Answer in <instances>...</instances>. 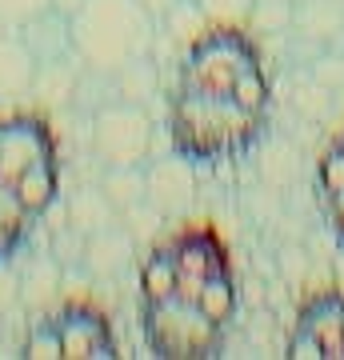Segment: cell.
Listing matches in <instances>:
<instances>
[{
	"label": "cell",
	"mask_w": 344,
	"mask_h": 360,
	"mask_svg": "<svg viewBox=\"0 0 344 360\" xmlns=\"http://www.w3.org/2000/svg\"><path fill=\"white\" fill-rule=\"evenodd\" d=\"M72 20V52L80 68L113 77L156 44V20L136 0H84Z\"/></svg>",
	"instance_id": "cell-2"
},
{
	"label": "cell",
	"mask_w": 344,
	"mask_h": 360,
	"mask_svg": "<svg viewBox=\"0 0 344 360\" xmlns=\"http://www.w3.org/2000/svg\"><path fill=\"white\" fill-rule=\"evenodd\" d=\"M196 304H200L208 316H217L220 324L229 321L232 312H236V284H232L229 272H224V276H208L200 296H196Z\"/></svg>",
	"instance_id": "cell-23"
},
{
	"label": "cell",
	"mask_w": 344,
	"mask_h": 360,
	"mask_svg": "<svg viewBox=\"0 0 344 360\" xmlns=\"http://www.w3.org/2000/svg\"><path fill=\"white\" fill-rule=\"evenodd\" d=\"M25 356L32 360H60L64 356V340H60V324L56 321H37L32 333L25 340Z\"/></svg>",
	"instance_id": "cell-26"
},
{
	"label": "cell",
	"mask_w": 344,
	"mask_h": 360,
	"mask_svg": "<svg viewBox=\"0 0 344 360\" xmlns=\"http://www.w3.org/2000/svg\"><path fill=\"white\" fill-rule=\"evenodd\" d=\"M92 153L104 168H132L153 156V116L144 104L108 101L92 112Z\"/></svg>",
	"instance_id": "cell-5"
},
{
	"label": "cell",
	"mask_w": 344,
	"mask_h": 360,
	"mask_svg": "<svg viewBox=\"0 0 344 360\" xmlns=\"http://www.w3.org/2000/svg\"><path fill=\"white\" fill-rule=\"evenodd\" d=\"M293 32L332 44L344 37V0H293Z\"/></svg>",
	"instance_id": "cell-12"
},
{
	"label": "cell",
	"mask_w": 344,
	"mask_h": 360,
	"mask_svg": "<svg viewBox=\"0 0 344 360\" xmlns=\"http://www.w3.org/2000/svg\"><path fill=\"white\" fill-rule=\"evenodd\" d=\"M32 220L37 217L20 205V196L13 193V184L0 180V257H13L16 248L25 245Z\"/></svg>",
	"instance_id": "cell-19"
},
{
	"label": "cell",
	"mask_w": 344,
	"mask_h": 360,
	"mask_svg": "<svg viewBox=\"0 0 344 360\" xmlns=\"http://www.w3.org/2000/svg\"><path fill=\"white\" fill-rule=\"evenodd\" d=\"M104 224H113V200L104 193H96V188L77 193V200H72V229L96 232V229H104Z\"/></svg>",
	"instance_id": "cell-22"
},
{
	"label": "cell",
	"mask_w": 344,
	"mask_h": 360,
	"mask_svg": "<svg viewBox=\"0 0 344 360\" xmlns=\"http://www.w3.org/2000/svg\"><path fill=\"white\" fill-rule=\"evenodd\" d=\"M84 264H89L96 276H116L132 264V236L116 224H104L89 236L84 245Z\"/></svg>",
	"instance_id": "cell-14"
},
{
	"label": "cell",
	"mask_w": 344,
	"mask_h": 360,
	"mask_svg": "<svg viewBox=\"0 0 344 360\" xmlns=\"http://www.w3.org/2000/svg\"><path fill=\"white\" fill-rule=\"evenodd\" d=\"M32 77H37V60H32V52L25 49L20 32L8 28V32L0 37V101L28 96Z\"/></svg>",
	"instance_id": "cell-13"
},
{
	"label": "cell",
	"mask_w": 344,
	"mask_h": 360,
	"mask_svg": "<svg viewBox=\"0 0 344 360\" xmlns=\"http://www.w3.org/2000/svg\"><path fill=\"white\" fill-rule=\"evenodd\" d=\"M256 65H260V52H256L248 28L244 25H208L200 37L184 49V60H180V89L232 92L236 80Z\"/></svg>",
	"instance_id": "cell-3"
},
{
	"label": "cell",
	"mask_w": 344,
	"mask_h": 360,
	"mask_svg": "<svg viewBox=\"0 0 344 360\" xmlns=\"http://www.w3.org/2000/svg\"><path fill=\"white\" fill-rule=\"evenodd\" d=\"M113 92L120 101H132V104H148L153 96H160V65L148 56H136L128 60L125 68L113 72Z\"/></svg>",
	"instance_id": "cell-17"
},
{
	"label": "cell",
	"mask_w": 344,
	"mask_h": 360,
	"mask_svg": "<svg viewBox=\"0 0 344 360\" xmlns=\"http://www.w3.org/2000/svg\"><path fill=\"white\" fill-rule=\"evenodd\" d=\"M13 193L20 196V205L32 212V217H44L52 205H56V193H60V172H56V156L49 160H37L32 168H25L16 176Z\"/></svg>",
	"instance_id": "cell-16"
},
{
	"label": "cell",
	"mask_w": 344,
	"mask_h": 360,
	"mask_svg": "<svg viewBox=\"0 0 344 360\" xmlns=\"http://www.w3.org/2000/svg\"><path fill=\"white\" fill-rule=\"evenodd\" d=\"M77 84H80V60L77 56L44 60V65H37V77H32L28 96L40 101L44 108H64V104L77 101Z\"/></svg>",
	"instance_id": "cell-11"
},
{
	"label": "cell",
	"mask_w": 344,
	"mask_h": 360,
	"mask_svg": "<svg viewBox=\"0 0 344 360\" xmlns=\"http://www.w3.org/2000/svg\"><path fill=\"white\" fill-rule=\"evenodd\" d=\"M248 32H293V0H253Z\"/></svg>",
	"instance_id": "cell-24"
},
{
	"label": "cell",
	"mask_w": 344,
	"mask_h": 360,
	"mask_svg": "<svg viewBox=\"0 0 344 360\" xmlns=\"http://www.w3.org/2000/svg\"><path fill=\"white\" fill-rule=\"evenodd\" d=\"M288 356H296V360H320V356H324V345H320L308 328H296L293 340H288Z\"/></svg>",
	"instance_id": "cell-31"
},
{
	"label": "cell",
	"mask_w": 344,
	"mask_h": 360,
	"mask_svg": "<svg viewBox=\"0 0 344 360\" xmlns=\"http://www.w3.org/2000/svg\"><path fill=\"white\" fill-rule=\"evenodd\" d=\"M340 148H344V141H340Z\"/></svg>",
	"instance_id": "cell-36"
},
{
	"label": "cell",
	"mask_w": 344,
	"mask_h": 360,
	"mask_svg": "<svg viewBox=\"0 0 344 360\" xmlns=\"http://www.w3.org/2000/svg\"><path fill=\"white\" fill-rule=\"evenodd\" d=\"M172 288H177V264L168 257V248H160L141 264V292L144 300H160V296H172Z\"/></svg>",
	"instance_id": "cell-20"
},
{
	"label": "cell",
	"mask_w": 344,
	"mask_h": 360,
	"mask_svg": "<svg viewBox=\"0 0 344 360\" xmlns=\"http://www.w3.org/2000/svg\"><path fill=\"white\" fill-rule=\"evenodd\" d=\"M200 8L212 25H248L253 0H200Z\"/></svg>",
	"instance_id": "cell-28"
},
{
	"label": "cell",
	"mask_w": 344,
	"mask_h": 360,
	"mask_svg": "<svg viewBox=\"0 0 344 360\" xmlns=\"http://www.w3.org/2000/svg\"><path fill=\"white\" fill-rule=\"evenodd\" d=\"M232 96H236V101L248 108V112H260V116H265V112H268V101H272V84H268V77H265V65L248 68V72L236 80Z\"/></svg>",
	"instance_id": "cell-25"
},
{
	"label": "cell",
	"mask_w": 344,
	"mask_h": 360,
	"mask_svg": "<svg viewBox=\"0 0 344 360\" xmlns=\"http://www.w3.org/2000/svg\"><path fill=\"white\" fill-rule=\"evenodd\" d=\"M168 257L177 264V276H224L229 272V257L212 232H184L168 245Z\"/></svg>",
	"instance_id": "cell-10"
},
{
	"label": "cell",
	"mask_w": 344,
	"mask_h": 360,
	"mask_svg": "<svg viewBox=\"0 0 344 360\" xmlns=\"http://www.w3.org/2000/svg\"><path fill=\"white\" fill-rule=\"evenodd\" d=\"M136 4H141L144 13L153 16V20H160V16H165L168 8H172V4H177V0H136Z\"/></svg>",
	"instance_id": "cell-33"
},
{
	"label": "cell",
	"mask_w": 344,
	"mask_h": 360,
	"mask_svg": "<svg viewBox=\"0 0 344 360\" xmlns=\"http://www.w3.org/2000/svg\"><path fill=\"white\" fill-rule=\"evenodd\" d=\"M20 40H25V49L32 52V60L44 65V60H64V56H77L72 52V20L56 8H44L37 13L32 20L16 28Z\"/></svg>",
	"instance_id": "cell-9"
},
{
	"label": "cell",
	"mask_w": 344,
	"mask_h": 360,
	"mask_svg": "<svg viewBox=\"0 0 344 360\" xmlns=\"http://www.w3.org/2000/svg\"><path fill=\"white\" fill-rule=\"evenodd\" d=\"M60 340H64V356L68 360H96V356H113V333L108 321L92 309H68L60 316Z\"/></svg>",
	"instance_id": "cell-8"
},
{
	"label": "cell",
	"mask_w": 344,
	"mask_h": 360,
	"mask_svg": "<svg viewBox=\"0 0 344 360\" xmlns=\"http://www.w3.org/2000/svg\"><path fill=\"white\" fill-rule=\"evenodd\" d=\"M317 180H320V193L332 196V193H344V148H329L320 156V168H317Z\"/></svg>",
	"instance_id": "cell-29"
},
{
	"label": "cell",
	"mask_w": 344,
	"mask_h": 360,
	"mask_svg": "<svg viewBox=\"0 0 344 360\" xmlns=\"http://www.w3.org/2000/svg\"><path fill=\"white\" fill-rule=\"evenodd\" d=\"M141 328L156 356H212L224 324L208 316L196 300L172 292L160 300H144Z\"/></svg>",
	"instance_id": "cell-4"
},
{
	"label": "cell",
	"mask_w": 344,
	"mask_h": 360,
	"mask_svg": "<svg viewBox=\"0 0 344 360\" xmlns=\"http://www.w3.org/2000/svg\"><path fill=\"white\" fill-rule=\"evenodd\" d=\"M52 153V132L37 116H13L0 120V180L16 184V176L32 168L37 160H49Z\"/></svg>",
	"instance_id": "cell-6"
},
{
	"label": "cell",
	"mask_w": 344,
	"mask_h": 360,
	"mask_svg": "<svg viewBox=\"0 0 344 360\" xmlns=\"http://www.w3.org/2000/svg\"><path fill=\"white\" fill-rule=\"evenodd\" d=\"M4 32H8V20H4V16H0V37H4Z\"/></svg>",
	"instance_id": "cell-35"
},
{
	"label": "cell",
	"mask_w": 344,
	"mask_h": 360,
	"mask_svg": "<svg viewBox=\"0 0 344 360\" xmlns=\"http://www.w3.org/2000/svg\"><path fill=\"white\" fill-rule=\"evenodd\" d=\"M208 25H212V20L204 16L200 0H177V4H172V8L160 16V20H156V32H160L168 44H180V49H189V44L200 37Z\"/></svg>",
	"instance_id": "cell-18"
},
{
	"label": "cell",
	"mask_w": 344,
	"mask_h": 360,
	"mask_svg": "<svg viewBox=\"0 0 344 360\" xmlns=\"http://www.w3.org/2000/svg\"><path fill=\"white\" fill-rule=\"evenodd\" d=\"M104 196L113 200V208L141 205V200H144V172H141V165L108 168V176H104Z\"/></svg>",
	"instance_id": "cell-21"
},
{
	"label": "cell",
	"mask_w": 344,
	"mask_h": 360,
	"mask_svg": "<svg viewBox=\"0 0 344 360\" xmlns=\"http://www.w3.org/2000/svg\"><path fill=\"white\" fill-rule=\"evenodd\" d=\"M296 328H308V333L317 336L320 345H324V356H344V300L340 296H320V300H312L300 312Z\"/></svg>",
	"instance_id": "cell-15"
},
{
	"label": "cell",
	"mask_w": 344,
	"mask_h": 360,
	"mask_svg": "<svg viewBox=\"0 0 344 360\" xmlns=\"http://www.w3.org/2000/svg\"><path fill=\"white\" fill-rule=\"evenodd\" d=\"M84 4V0H49V8H56V13H64V16H72Z\"/></svg>",
	"instance_id": "cell-34"
},
{
	"label": "cell",
	"mask_w": 344,
	"mask_h": 360,
	"mask_svg": "<svg viewBox=\"0 0 344 360\" xmlns=\"http://www.w3.org/2000/svg\"><path fill=\"white\" fill-rule=\"evenodd\" d=\"M44 8H49V0H0V16L8 20V28H20Z\"/></svg>",
	"instance_id": "cell-30"
},
{
	"label": "cell",
	"mask_w": 344,
	"mask_h": 360,
	"mask_svg": "<svg viewBox=\"0 0 344 360\" xmlns=\"http://www.w3.org/2000/svg\"><path fill=\"white\" fill-rule=\"evenodd\" d=\"M329 200V220H332V229L344 236V193H332V196H324Z\"/></svg>",
	"instance_id": "cell-32"
},
{
	"label": "cell",
	"mask_w": 344,
	"mask_h": 360,
	"mask_svg": "<svg viewBox=\"0 0 344 360\" xmlns=\"http://www.w3.org/2000/svg\"><path fill=\"white\" fill-rule=\"evenodd\" d=\"M265 116L248 112L232 92H208V89H180L168 96L165 132L172 148L189 160H224L244 153L260 136Z\"/></svg>",
	"instance_id": "cell-1"
},
{
	"label": "cell",
	"mask_w": 344,
	"mask_h": 360,
	"mask_svg": "<svg viewBox=\"0 0 344 360\" xmlns=\"http://www.w3.org/2000/svg\"><path fill=\"white\" fill-rule=\"evenodd\" d=\"M312 80H317L324 92H344V52H336V49H324L312 60Z\"/></svg>",
	"instance_id": "cell-27"
},
{
	"label": "cell",
	"mask_w": 344,
	"mask_h": 360,
	"mask_svg": "<svg viewBox=\"0 0 344 360\" xmlns=\"http://www.w3.org/2000/svg\"><path fill=\"white\" fill-rule=\"evenodd\" d=\"M192 193H196V172H192V160L177 148L144 168V200L160 212L184 208L192 200Z\"/></svg>",
	"instance_id": "cell-7"
}]
</instances>
